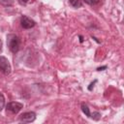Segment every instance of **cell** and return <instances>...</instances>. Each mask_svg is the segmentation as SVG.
Returning a JSON list of instances; mask_svg holds the SVG:
<instances>
[{
	"label": "cell",
	"mask_w": 124,
	"mask_h": 124,
	"mask_svg": "<svg viewBox=\"0 0 124 124\" xmlns=\"http://www.w3.org/2000/svg\"><path fill=\"white\" fill-rule=\"evenodd\" d=\"M104 69H107V66H104V67H99V68L97 69V71H103Z\"/></svg>",
	"instance_id": "cell-14"
},
{
	"label": "cell",
	"mask_w": 124,
	"mask_h": 124,
	"mask_svg": "<svg viewBox=\"0 0 124 124\" xmlns=\"http://www.w3.org/2000/svg\"><path fill=\"white\" fill-rule=\"evenodd\" d=\"M22 108H23V105L21 103H18V102H10L6 106L7 111H9L11 113H14V114L20 111Z\"/></svg>",
	"instance_id": "cell-3"
},
{
	"label": "cell",
	"mask_w": 124,
	"mask_h": 124,
	"mask_svg": "<svg viewBox=\"0 0 124 124\" xmlns=\"http://www.w3.org/2000/svg\"><path fill=\"white\" fill-rule=\"evenodd\" d=\"M90 118H92L94 120H99L101 118V113L98 112V111H95V112H93V113L90 114Z\"/></svg>",
	"instance_id": "cell-8"
},
{
	"label": "cell",
	"mask_w": 124,
	"mask_h": 124,
	"mask_svg": "<svg viewBox=\"0 0 124 124\" xmlns=\"http://www.w3.org/2000/svg\"><path fill=\"white\" fill-rule=\"evenodd\" d=\"M0 71L4 75H10L12 71V67L9 60L4 56H0Z\"/></svg>",
	"instance_id": "cell-2"
},
{
	"label": "cell",
	"mask_w": 124,
	"mask_h": 124,
	"mask_svg": "<svg viewBox=\"0 0 124 124\" xmlns=\"http://www.w3.org/2000/svg\"><path fill=\"white\" fill-rule=\"evenodd\" d=\"M7 46L13 53H16L19 49L20 39L15 34H8L7 35Z\"/></svg>",
	"instance_id": "cell-1"
},
{
	"label": "cell",
	"mask_w": 124,
	"mask_h": 124,
	"mask_svg": "<svg viewBox=\"0 0 124 124\" xmlns=\"http://www.w3.org/2000/svg\"><path fill=\"white\" fill-rule=\"evenodd\" d=\"M18 1H19V3H20V4H23V5H24V4H26L29 0H18Z\"/></svg>",
	"instance_id": "cell-13"
},
{
	"label": "cell",
	"mask_w": 124,
	"mask_h": 124,
	"mask_svg": "<svg viewBox=\"0 0 124 124\" xmlns=\"http://www.w3.org/2000/svg\"><path fill=\"white\" fill-rule=\"evenodd\" d=\"M81 110L83 111V113H84L87 117H90L91 112H90V109H89L88 106H87L85 103H82V104H81Z\"/></svg>",
	"instance_id": "cell-6"
},
{
	"label": "cell",
	"mask_w": 124,
	"mask_h": 124,
	"mask_svg": "<svg viewBox=\"0 0 124 124\" xmlns=\"http://www.w3.org/2000/svg\"><path fill=\"white\" fill-rule=\"evenodd\" d=\"M97 82V80H94L93 82L90 83V86H88V90H92V87H94V84Z\"/></svg>",
	"instance_id": "cell-12"
},
{
	"label": "cell",
	"mask_w": 124,
	"mask_h": 124,
	"mask_svg": "<svg viewBox=\"0 0 124 124\" xmlns=\"http://www.w3.org/2000/svg\"><path fill=\"white\" fill-rule=\"evenodd\" d=\"M0 3L4 6H12L14 4V0H0Z\"/></svg>",
	"instance_id": "cell-9"
},
{
	"label": "cell",
	"mask_w": 124,
	"mask_h": 124,
	"mask_svg": "<svg viewBox=\"0 0 124 124\" xmlns=\"http://www.w3.org/2000/svg\"><path fill=\"white\" fill-rule=\"evenodd\" d=\"M86 4H88V5H91V6H93V5H97L99 2H100V0H83Z\"/></svg>",
	"instance_id": "cell-11"
},
{
	"label": "cell",
	"mask_w": 124,
	"mask_h": 124,
	"mask_svg": "<svg viewBox=\"0 0 124 124\" xmlns=\"http://www.w3.org/2000/svg\"><path fill=\"white\" fill-rule=\"evenodd\" d=\"M36 119V113L34 111H27V112H24L22 113L18 120L20 122H23V123H30V122H33L34 120Z\"/></svg>",
	"instance_id": "cell-4"
},
{
	"label": "cell",
	"mask_w": 124,
	"mask_h": 124,
	"mask_svg": "<svg viewBox=\"0 0 124 124\" xmlns=\"http://www.w3.org/2000/svg\"><path fill=\"white\" fill-rule=\"evenodd\" d=\"M4 106H5V97L3 94H0V111L3 109Z\"/></svg>",
	"instance_id": "cell-10"
},
{
	"label": "cell",
	"mask_w": 124,
	"mask_h": 124,
	"mask_svg": "<svg viewBox=\"0 0 124 124\" xmlns=\"http://www.w3.org/2000/svg\"><path fill=\"white\" fill-rule=\"evenodd\" d=\"M20 24L24 29H30L36 25V22L30 17H28L26 16H22L20 18Z\"/></svg>",
	"instance_id": "cell-5"
},
{
	"label": "cell",
	"mask_w": 124,
	"mask_h": 124,
	"mask_svg": "<svg viewBox=\"0 0 124 124\" xmlns=\"http://www.w3.org/2000/svg\"><path fill=\"white\" fill-rule=\"evenodd\" d=\"M70 5L74 8H80L82 6V2L80 0H69Z\"/></svg>",
	"instance_id": "cell-7"
},
{
	"label": "cell",
	"mask_w": 124,
	"mask_h": 124,
	"mask_svg": "<svg viewBox=\"0 0 124 124\" xmlns=\"http://www.w3.org/2000/svg\"><path fill=\"white\" fill-rule=\"evenodd\" d=\"M2 49V41H1V39H0V50Z\"/></svg>",
	"instance_id": "cell-15"
}]
</instances>
